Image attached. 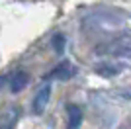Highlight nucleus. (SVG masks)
Segmentation results:
<instances>
[{"instance_id": "39448f33", "label": "nucleus", "mask_w": 131, "mask_h": 129, "mask_svg": "<svg viewBox=\"0 0 131 129\" xmlns=\"http://www.w3.org/2000/svg\"><path fill=\"white\" fill-rule=\"evenodd\" d=\"M27 82H29V74H27L26 70H18L10 80V90L14 92V94H18V92H22L24 88H26Z\"/></svg>"}, {"instance_id": "6e6552de", "label": "nucleus", "mask_w": 131, "mask_h": 129, "mask_svg": "<svg viewBox=\"0 0 131 129\" xmlns=\"http://www.w3.org/2000/svg\"><path fill=\"white\" fill-rule=\"evenodd\" d=\"M6 80H8V76H6V74H2V76H0V90H2V88H4Z\"/></svg>"}, {"instance_id": "f257e3e1", "label": "nucleus", "mask_w": 131, "mask_h": 129, "mask_svg": "<svg viewBox=\"0 0 131 129\" xmlns=\"http://www.w3.org/2000/svg\"><path fill=\"white\" fill-rule=\"evenodd\" d=\"M74 67L69 61H63L61 64H57L53 70L49 72V78H57V80H69L71 76H74Z\"/></svg>"}, {"instance_id": "0eeeda50", "label": "nucleus", "mask_w": 131, "mask_h": 129, "mask_svg": "<svg viewBox=\"0 0 131 129\" xmlns=\"http://www.w3.org/2000/svg\"><path fill=\"white\" fill-rule=\"evenodd\" d=\"M53 49L57 53H63V51H65V37H63L61 33L53 35Z\"/></svg>"}, {"instance_id": "20e7f679", "label": "nucleus", "mask_w": 131, "mask_h": 129, "mask_svg": "<svg viewBox=\"0 0 131 129\" xmlns=\"http://www.w3.org/2000/svg\"><path fill=\"white\" fill-rule=\"evenodd\" d=\"M94 72L98 76H104V78H110V76H115L121 72V67H117V64H112V63H98L96 67H94Z\"/></svg>"}, {"instance_id": "7ed1b4c3", "label": "nucleus", "mask_w": 131, "mask_h": 129, "mask_svg": "<svg viewBox=\"0 0 131 129\" xmlns=\"http://www.w3.org/2000/svg\"><path fill=\"white\" fill-rule=\"evenodd\" d=\"M49 96H51V86L45 84V88H41V90L37 92V96H35V100H33V112L37 113H43L45 106H47V102H49Z\"/></svg>"}, {"instance_id": "f03ea898", "label": "nucleus", "mask_w": 131, "mask_h": 129, "mask_svg": "<svg viewBox=\"0 0 131 129\" xmlns=\"http://www.w3.org/2000/svg\"><path fill=\"white\" fill-rule=\"evenodd\" d=\"M67 115H69V123L67 129H78L82 123V107L77 104H69L67 106Z\"/></svg>"}, {"instance_id": "423d86ee", "label": "nucleus", "mask_w": 131, "mask_h": 129, "mask_svg": "<svg viewBox=\"0 0 131 129\" xmlns=\"http://www.w3.org/2000/svg\"><path fill=\"white\" fill-rule=\"evenodd\" d=\"M16 119H18V110L16 107H8L0 115V129H14L16 127Z\"/></svg>"}]
</instances>
